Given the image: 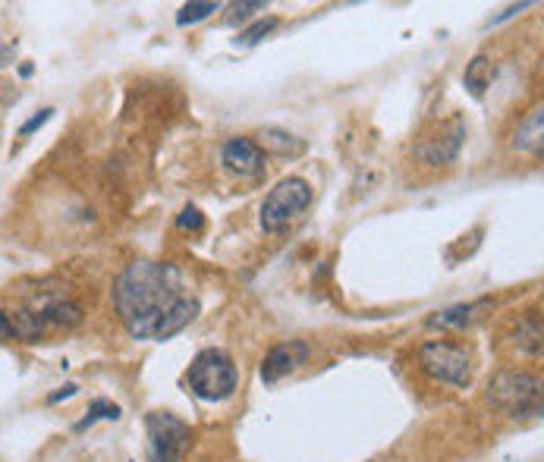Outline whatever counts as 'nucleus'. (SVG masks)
Wrapping results in <instances>:
<instances>
[{"label":"nucleus","instance_id":"nucleus-18","mask_svg":"<svg viewBox=\"0 0 544 462\" xmlns=\"http://www.w3.org/2000/svg\"><path fill=\"white\" fill-rule=\"evenodd\" d=\"M255 10H265V4H261V0H246V4H233V7H230V16H227V26H236V22L249 19Z\"/></svg>","mask_w":544,"mask_h":462},{"label":"nucleus","instance_id":"nucleus-6","mask_svg":"<svg viewBox=\"0 0 544 462\" xmlns=\"http://www.w3.org/2000/svg\"><path fill=\"white\" fill-rule=\"evenodd\" d=\"M148 444L151 462H180L189 447V428L170 412H151L148 415Z\"/></svg>","mask_w":544,"mask_h":462},{"label":"nucleus","instance_id":"nucleus-8","mask_svg":"<svg viewBox=\"0 0 544 462\" xmlns=\"http://www.w3.org/2000/svg\"><path fill=\"white\" fill-rule=\"evenodd\" d=\"M224 164L239 176H255L265 167V151L252 139H230L224 145Z\"/></svg>","mask_w":544,"mask_h":462},{"label":"nucleus","instance_id":"nucleus-7","mask_svg":"<svg viewBox=\"0 0 544 462\" xmlns=\"http://www.w3.org/2000/svg\"><path fill=\"white\" fill-rule=\"evenodd\" d=\"M309 359V346L306 343H284V346H274L268 356H265V365H261V378L268 384L287 378L290 371H296L302 362Z\"/></svg>","mask_w":544,"mask_h":462},{"label":"nucleus","instance_id":"nucleus-4","mask_svg":"<svg viewBox=\"0 0 544 462\" xmlns=\"http://www.w3.org/2000/svg\"><path fill=\"white\" fill-rule=\"evenodd\" d=\"M312 202V186L306 180H299V176H290V180H280L268 198L265 205H261V227L265 233H280L293 217H299L302 211L309 208Z\"/></svg>","mask_w":544,"mask_h":462},{"label":"nucleus","instance_id":"nucleus-12","mask_svg":"<svg viewBox=\"0 0 544 462\" xmlns=\"http://www.w3.org/2000/svg\"><path fill=\"white\" fill-rule=\"evenodd\" d=\"M38 318L45 324H57V327H73L82 321V308L76 302H45L38 308Z\"/></svg>","mask_w":544,"mask_h":462},{"label":"nucleus","instance_id":"nucleus-1","mask_svg":"<svg viewBox=\"0 0 544 462\" xmlns=\"http://www.w3.org/2000/svg\"><path fill=\"white\" fill-rule=\"evenodd\" d=\"M114 305L136 340H167L199 315V302L183 293L173 264L136 261L114 283Z\"/></svg>","mask_w":544,"mask_h":462},{"label":"nucleus","instance_id":"nucleus-10","mask_svg":"<svg viewBox=\"0 0 544 462\" xmlns=\"http://www.w3.org/2000/svg\"><path fill=\"white\" fill-rule=\"evenodd\" d=\"M513 148L519 154H529V158H541L544 154V104L519 123L513 136Z\"/></svg>","mask_w":544,"mask_h":462},{"label":"nucleus","instance_id":"nucleus-5","mask_svg":"<svg viewBox=\"0 0 544 462\" xmlns=\"http://www.w3.org/2000/svg\"><path fill=\"white\" fill-rule=\"evenodd\" d=\"M419 362L422 368L431 374L434 381L450 384V387H469L472 381V362H469V352L453 346V343H441V340H431L419 349Z\"/></svg>","mask_w":544,"mask_h":462},{"label":"nucleus","instance_id":"nucleus-11","mask_svg":"<svg viewBox=\"0 0 544 462\" xmlns=\"http://www.w3.org/2000/svg\"><path fill=\"white\" fill-rule=\"evenodd\" d=\"M494 302L491 299H478V302H463V305H450L444 312H438L434 318H428V327H466L472 324L475 318H482V312H491Z\"/></svg>","mask_w":544,"mask_h":462},{"label":"nucleus","instance_id":"nucleus-13","mask_svg":"<svg viewBox=\"0 0 544 462\" xmlns=\"http://www.w3.org/2000/svg\"><path fill=\"white\" fill-rule=\"evenodd\" d=\"M491 57L488 54H475L472 57V63L466 66V73H463V82H466V88L475 95V98H482L485 95V88H488V82H491Z\"/></svg>","mask_w":544,"mask_h":462},{"label":"nucleus","instance_id":"nucleus-16","mask_svg":"<svg viewBox=\"0 0 544 462\" xmlns=\"http://www.w3.org/2000/svg\"><path fill=\"white\" fill-rule=\"evenodd\" d=\"M277 29V19L274 16H268V19H261V22H255L252 29H246L243 35L236 38V44H258L265 35H271Z\"/></svg>","mask_w":544,"mask_h":462},{"label":"nucleus","instance_id":"nucleus-17","mask_svg":"<svg viewBox=\"0 0 544 462\" xmlns=\"http://www.w3.org/2000/svg\"><path fill=\"white\" fill-rule=\"evenodd\" d=\"M217 10H221V4H186V7L180 10L177 22H180V26H189V22H199V19L217 13Z\"/></svg>","mask_w":544,"mask_h":462},{"label":"nucleus","instance_id":"nucleus-2","mask_svg":"<svg viewBox=\"0 0 544 462\" xmlns=\"http://www.w3.org/2000/svg\"><path fill=\"white\" fill-rule=\"evenodd\" d=\"M491 406L513 418L544 415V381L526 371H504L491 381Z\"/></svg>","mask_w":544,"mask_h":462},{"label":"nucleus","instance_id":"nucleus-19","mask_svg":"<svg viewBox=\"0 0 544 462\" xmlns=\"http://www.w3.org/2000/svg\"><path fill=\"white\" fill-rule=\"evenodd\" d=\"M177 224L183 227V230H195V233H199L202 227H205V217H202V211L199 208H183V214L177 217Z\"/></svg>","mask_w":544,"mask_h":462},{"label":"nucleus","instance_id":"nucleus-21","mask_svg":"<svg viewBox=\"0 0 544 462\" xmlns=\"http://www.w3.org/2000/svg\"><path fill=\"white\" fill-rule=\"evenodd\" d=\"M526 7H529V4H516V7H507L504 13H500V16H494V19H491V26H497V22H504V19H510L513 13H519V10H526Z\"/></svg>","mask_w":544,"mask_h":462},{"label":"nucleus","instance_id":"nucleus-22","mask_svg":"<svg viewBox=\"0 0 544 462\" xmlns=\"http://www.w3.org/2000/svg\"><path fill=\"white\" fill-rule=\"evenodd\" d=\"M73 393H76V387H73V384H67V387H63V390H60V393H54V396H51V403H57V400H63V396H73Z\"/></svg>","mask_w":544,"mask_h":462},{"label":"nucleus","instance_id":"nucleus-20","mask_svg":"<svg viewBox=\"0 0 544 462\" xmlns=\"http://www.w3.org/2000/svg\"><path fill=\"white\" fill-rule=\"evenodd\" d=\"M51 114H54V110H51V107H45V110H41L38 117H32V120H29V123H26L23 129H19V132H23V136H32V132H35L38 126H45V123L51 120Z\"/></svg>","mask_w":544,"mask_h":462},{"label":"nucleus","instance_id":"nucleus-14","mask_svg":"<svg viewBox=\"0 0 544 462\" xmlns=\"http://www.w3.org/2000/svg\"><path fill=\"white\" fill-rule=\"evenodd\" d=\"M516 343L526 349V352H544V321H526L519 327V334H516Z\"/></svg>","mask_w":544,"mask_h":462},{"label":"nucleus","instance_id":"nucleus-3","mask_svg":"<svg viewBox=\"0 0 544 462\" xmlns=\"http://www.w3.org/2000/svg\"><path fill=\"white\" fill-rule=\"evenodd\" d=\"M189 390L208 403H221L236 390V368L227 352L221 349H202L189 365Z\"/></svg>","mask_w":544,"mask_h":462},{"label":"nucleus","instance_id":"nucleus-9","mask_svg":"<svg viewBox=\"0 0 544 462\" xmlns=\"http://www.w3.org/2000/svg\"><path fill=\"white\" fill-rule=\"evenodd\" d=\"M463 139H466V126L463 120H453L447 129H441L438 136H434L425 148H422V158L428 164H450L456 154L463 148Z\"/></svg>","mask_w":544,"mask_h":462},{"label":"nucleus","instance_id":"nucleus-15","mask_svg":"<svg viewBox=\"0 0 544 462\" xmlns=\"http://www.w3.org/2000/svg\"><path fill=\"white\" fill-rule=\"evenodd\" d=\"M98 418H120V406L107 403V400H95V403H92V409H89V418H82V422L76 425V431H85L89 425H95Z\"/></svg>","mask_w":544,"mask_h":462}]
</instances>
